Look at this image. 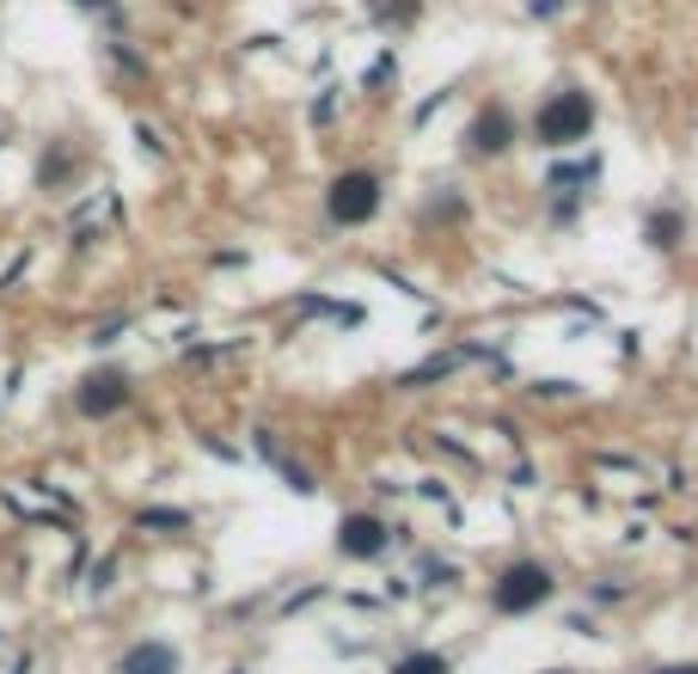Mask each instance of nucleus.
<instances>
[{
  "instance_id": "423d86ee",
  "label": "nucleus",
  "mask_w": 698,
  "mask_h": 674,
  "mask_svg": "<svg viewBox=\"0 0 698 674\" xmlns=\"http://www.w3.org/2000/svg\"><path fill=\"white\" fill-rule=\"evenodd\" d=\"M509 142H514V117L502 105H485L478 111V123H472V147L478 154H502Z\"/></svg>"
},
{
  "instance_id": "9d476101",
  "label": "nucleus",
  "mask_w": 698,
  "mask_h": 674,
  "mask_svg": "<svg viewBox=\"0 0 698 674\" xmlns=\"http://www.w3.org/2000/svg\"><path fill=\"white\" fill-rule=\"evenodd\" d=\"M649 234H656V246H674V234H680V221H674V215H656V221H649Z\"/></svg>"
},
{
  "instance_id": "f257e3e1",
  "label": "nucleus",
  "mask_w": 698,
  "mask_h": 674,
  "mask_svg": "<svg viewBox=\"0 0 698 674\" xmlns=\"http://www.w3.org/2000/svg\"><path fill=\"white\" fill-rule=\"evenodd\" d=\"M588 123H594V105H588V93H558V98H545V111H540V142L545 147H570V142H582L588 135Z\"/></svg>"
},
{
  "instance_id": "20e7f679",
  "label": "nucleus",
  "mask_w": 698,
  "mask_h": 674,
  "mask_svg": "<svg viewBox=\"0 0 698 674\" xmlns=\"http://www.w3.org/2000/svg\"><path fill=\"white\" fill-rule=\"evenodd\" d=\"M123 398H129V374L117 369H98L80 381V411L86 417H111V411H123Z\"/></svg>"
},
{
  "instance_id": "7ed1b4c3",
  "label": "nucleus",
  "mask_w": 698,
  "mask_h": 674,
  "mask_svg": "<svg viewBox=\"0 0 698 674\" xmlns=\"http://www.w3.org/2000/svg\"><path fill=\"white\" fill-rule=\"evenodd\" d=\"M545 595H552V570L545 564H509L502 582H497V608L502 613H528V608H540Z\"/></svg>"
},
{
  "instance_id": "f8f14e48",
  "label": "nucleus",
  "mask_w": 698,
  "mask_h": 674,
  "mask_svg": "<svg viewBox=\"0 0 698 674\" xmlns=\"http://www.w3.org/2000/svg\"><path fill=\"white\" fill-rule=\"evenodd\" d=\"M80 7H105V0H80Z\"/></svg>"
},
{
  "instance_id": "0eeeda50",
  "label": "nucleus",
  "mask_w": 698,
  "mask_h": 674,
  "mask_svg": "<svg viewBox=\"0 0 698 674\" xmlns=\"http://www.w3.org/2000/svg\"><path fill=\"white\" fill-rule=\"evenodd\" d=\"M123 674H178V656H171V644H135L123 656Z\"/></svg>"
},
{
  "instance_id": "1a4fd4ad",
  "label": "nucleus",
  "mask_w": 698,
  "mask_h": 674,
  "mask_svg": "<svg viewBox=\"0 0 698 674\" xmlns=\"http://www.w3.org/2000/svg\"><path fill=\"white\" fill-rule=\"evenodd\" d=\"M417 13V0H374V19H405Z\"/></svg>"
},
{
  "instance_id": "9b49d317",
  "label": "nucleus",
  "mask_w": 698,
  "mask_h": 674,
  "mask_svg": "<svg viewBox=\"0 0 698 674\" xmlns=\"http://www.w3.org/2000/svg\"><path fill=\"white\" fill-rule=\"evenodd\" d=\"M656 674H698V668H692V662H680V668H656Z\"/></svg>"
},
{
  "instance_id": "f03ea898",
  "label": "nucleus",
  "mask_w": 698,
  "mask_h": 674,
  "mask_svg": "<svg viewBox=\"0 0 698 674\" xmlns=\"http://www.w3.org/2000/svg\"><path fill=\"white\" fill-rule=\"evenodd\" d=\"M374 209H381V178L374 173H343L337 185H331V197H325V215L337 227H362Z\"/></svg>"
},
{
  "instance_id": "6e6552de",
  "label": "nucleus",
  "mask_w": 698,
  "mask_h": 674,
  "mask_svg": "<svg viewBox=\"0 0 698 674\" xmlns=\"http://www.w3.org/2000/svg\"><path fill=\"white\" fill-rule=\"evenodd\" d=\"M393 674H448V662L435 656V650H417V656H405Z\"/></svg>"
},
{
  "instance_id": "39448f33",
  "label": "nucleus",
  "mask_w": 698,
  "mask_h": 674,
  "mask_svg": "<svg viewBox=\"0 0 698 674\" xmlns=\"http://www.w3.org/2000/svg\"><path fill=\"white\" fill-rule=\"evenodd\" d=\"M337 546H343V552H350V558H374V552H381V546H386V528H381V521H374V516H343V528H337Z\"/></svg>"
}]
</instances>
